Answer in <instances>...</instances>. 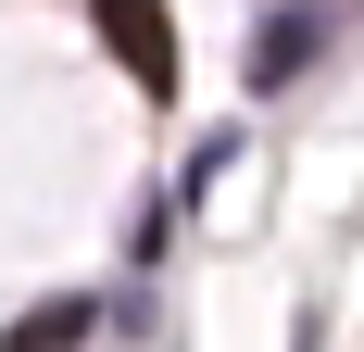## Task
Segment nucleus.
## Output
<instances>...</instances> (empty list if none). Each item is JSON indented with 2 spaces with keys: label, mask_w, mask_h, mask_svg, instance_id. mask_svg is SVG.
Returning <instances> with one entry per match:
<instances>
[{
  "label": "nucleus",
  "mask_w": 364,
  "mask_h": 352,
  "mask_svg": "<svg viewBox=\"0 0 364 352\" xmlns=\"http://www.w3.org/2000/svg\"><path fill=\"white\" fill-rule=\"evenodd\" d=\"M113 38V63L139 76V101H176V26H164V0H88Z\"/></svg>",
  "instance_id": "nucleus-1"
},
{
  "label": "nucleus",
  "mask_w": 364,
  "mask_h": 352,
  "mask_svg": "<svg viewBox=\"0 0 364 352\" xmlns=\"http://www.w3.org/2000/svg\"><path fill=\"white\" fill-rule=\"evenodd\" d=\"M314 38H327V13H314V0H289V13L252 38V76H264V88H277V76H301V51H314Z\"/></svg>",
  "instance_id": "nucleus-2"
},
{
  "label": "nucleus",
  "mask_w": 364,
  "mask_h": 352,
  "mask_svg": "<svg viewBox=\"0 0 364 352\" xmlns=\"http://www.w3.org/2000/svg\"><path fill=\"white\" fill-rule=\"evenodd\" d=\"M88 327H101V315H88V302H38V315L13 327V340H0V352H75V340H88Z\"/></svg>",
  "instance_id": "nucleus-3"
}]
</instances>
